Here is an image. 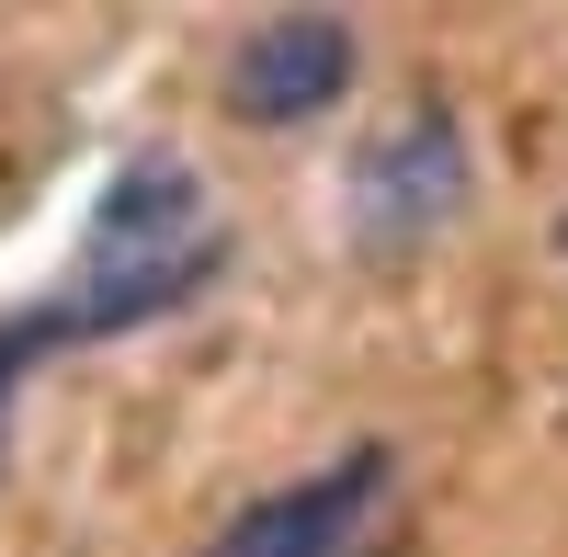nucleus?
Masks as SVG:
<instances>
[{"instance_id":"1","label":"nucleus","mask_w":568,"mask_h":557,"mask_svg":"<svg viewBox=\"0 0 568 557\" xmlns=\"http://www.w3.org/2000/svg\"><path fill=\"white\" fill-rule=\"evenodd\" d=\"M216 262H227V227H216L205 171L171 160V149H136L103 194H91V216H80L69 285L45 296L34 318H12L0 342H12V364H34V353H69V342L149 331V318L194 307V296L216 285Z\"/></svg>"},{"instance_id":"2","label":"nucleus","mask_w":568,"mask_h":557,"mask_svg":"<svg viewBox=\"0 0 568 557\" xmlns=\"http://www.w3.org/2000/svg\"><path fill=\"white\" fill-rule=\"evenodd\" d=\"M466 194H478V171H466V125H455L444 103H398V114L353 149V171H342L353 251H375V262L433 251L444 227L466 216Z\"/></svg>"},{"instance_id":"3","label":"nucleus","mask_w":568,"mask_h":557,"mask_svg":"<svg viewBox=\"0 0 568 557\" xmlns=\"http://www.w3.org/2000/svg\"><path fill=\"white\" fill-rule=\"evenodd\" d=\"M342 91H353V23L342 12H273L227 58V103L251 125H318Z\"/></svg>"},{"instance_id":"4","label":"nucleus","mask_w":568,"mask_h":557,"mask_svg":"<svg viewBox=\"0 0 568 557\" xmlns=\"http://www.w3.org/2000/svg\"><path fill=\"white\" fill-rule=\"evenodd\" d=\"M375 500H387V455L364 444V455H342V467H318L296 489H262L205 557H353V535L375 524Z\"/></svg>"},{"instance_id":"5","label":"nucleus","mask_w":568,"mask_h":557,"mask_svg":"<svg viewBox=\"0 0 568 557\" xmlns=\"http://www.w3.org/2000/svg\"><path fill=\"white\" fill-rule=\"evenodd\" d=\"M12 376H23V364H12V342H0V398H12Z\"/></svg>"},{"instance_id":"6","label":"nucleus","mask_w":568,"mask_h":557,"mask_svg":"<svg viewBox=\"0 0 568 557\" xmlns=\"http://www.w3.org/2000/svg\"><path fill=\"white\" fill-rule=\"evenodd\" d=\"M557 251H568V216H557Z\"/></svg>"}]
</instances>
